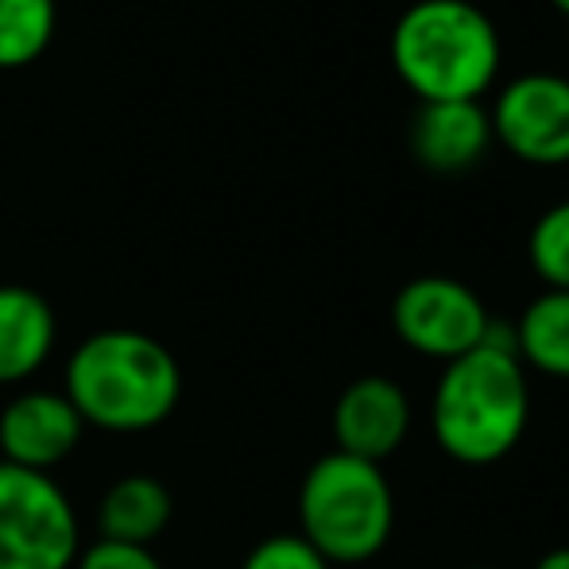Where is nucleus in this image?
<instances>
[{"instance_id": "f257e3e1", "label": "nucleus", "mask_w": 569, "mask_h": 569, "mask_svg": "<svg viewBox=\"0 0 569 569\" xmlns=\"http://www.w3.org/2000/svg\"><path fill=\"white\" fill-rule=\"evenodd\" d=\"M531 419L527 368L516 357L511 326L492 318L485 345L442 365L430 399V435L457 465H496L523 442Z\"/></svg>"}, {"instance_id": "f03ea898", "label": "nucleus", "mask_w": 569, "mask_h": 569, "mask_svg": "<svg viewBox=\"0 0 569 569\" xmlns=\"http://www.w3.org/2000/svg\"><path fill=\"white\" fill-rule=\"evenodd\" d=\"M62 396L86 430L143 435L163 427L182 399V368L159 338L140 330H98L74 345Z\"/></svg>"}, {"instance_id": "7ed1b4c3", "label": "nucleus", "mask_w": 569, "mask_h": 569, "mask_svg": "<svg viewBox=\"0 0 569 569\" xmlns=\"http://www.w3.org/2000/svg\"><path fill=\"white\" fill-rule=\"evenodd\" d=\"M391 67L419 101H480L500 74V31L472 0H415L391 28Z\"/></svg>"}, {"instance_id": "20e7f679", "label": "nucleus", "mask_w": 569, "mask_h": 569, "mask_svg": "<svg viewBox=\"0 0 569 569\" xmlns=\"http://www.w3.org/2000/svg\"><path fill=\"white\" fill-rule=\"evenodd\" d=\"M396 531V492L376 461L318 457L299 485V535L330 566L372 562Z\"/></svg>"}, {"instance_id": "39448f33", "label": "nucleus", "mask_w": 569, "mask_h": 569, "mask_svg": "<svg viewBox=\"0 0 569 569\" xmlns=\"http://www.w3.org/2000/svg\"><path fill=\"white\" fill-rule=\"evenodd\" d=\"M82 523L54 472L0 461V569H74Z\"/></svg>"}, {"instance_id": "423d86ee", "label": "nucleus", "mask_w": 569, "mask_h": 569, "mask_svg": "<svg viewBox=\"0 0 569 569\" xmlns=\"http://www.w3.org/2000/svg\"><path fill=\"white\" fill-rule=\"evenodd\" d=\"M492 315L469 283L450 276H419L391 299V330L411 352L450 360L485 345Z\"/></svg>"}, {"instance_id": "0eeeda50", "label": "nucleus", "mask_w": 569, "mask_h": 569, "mask_svg": "<svg viewBox=\"0 0 569 569\" xmlns=\"http://www.w3.org/2000/svg\"><path fill=\"white\" fill-rule=\"evenodd\" d=\"M492 140L516 159L535 167L569 163V78L566 74H519L496 93Z\"/></svg>"}, {"instance_id": "6e6552de", "label": "nucleus", "mask_w": 569, "mask_h": 569, "mask_svg": "<svg viewBox=\"0 0 569 569\" xmlns=\"http://www.w3.org/2000/svg\"><path fill=\"white\" fill-rule=\"evenodd\" d=\"M86 422L62 391L28 388L0 411V461L31 472H54L82 446Z\"/></svg>"}, {"instance_id": "1a4fd4ad", "label": "nucleus", "mask_w": 569, "mask_h": 569, "mask_svg": "<svg viewBox=\"0 0 569 569\" xmlns=\"http://www.w3.org/2000/svg\"><path fill=\"white\" fill-rule=\"evenodd\" d=\"M330 427L341 453L380 465L411 435V399L391 376H360L338 396Z\"/></svg>"}, {"instance_id": "9d476101", "label": "nucleus", "mask_w": 569, "mask_h": 569, "mask_svg": "<svg viewBox=\"0 0 569 569\" xmlns=\"http://www.w3.org/2000/svg\"><path fill=\"white\" fill-rule=\"evenodd\" d=\"M407 143L427 171L461 174L492 148V120L480 101H419Z\"/></svg>"}, {"instance_id": "9b49d317", "label": "nucleus", "mask_w": 569, "mask_h": 569, "mask_svg": "<svg viewBox=\"0 0 569 569\" xmlns=\"http://www.w3.org/2000/svg\"><path fill=\"white\" fill-rule=\"evenodd\" d=\"M59 341L51 302L20 283L0 287V388L23 383L51 360Z\"/></svg>"}, {"instance_id": "f8f14e48", "label": "nucleus", "mask_w": 569, "mask_h": 569, "mask_svg": "<svg viewBox=\"0 0 569 569\" xmlns=\"http://www.w3.org/2000/svg\"><path fill=\"white\" fill-rule=\"evenodd\" d=\"M174 500L167 485L148 472H128L113 480L98 503V539L128 542V547H151L171 527Z\"/></svg>"}, {"instance_id": "ddd939ff", "label": "nucleus", "mask_w": 569, "mask_h": 569, "mask_svg": "<svg viewBox=\"0 0 569 569\" xmlns=\"http://www.w3.org/2000/svg\"><path fill=\"white\" fill-rule=\"evenodd\" d=\"M516 357L523 368H535L555 380H569V291H542L523 307L511 326Z\"/></svg>"}, {"instance_id": "4468645a", "label": "nucleus", "mask_w": 569, "mask_h": 569, "mask_svg": "<svg viewBox=\"0 0 569 569\" xmlns=\"http://www.w3.org/2000/svg\"><path fill=\"white\" fill-rule=\"evenodd\" d=\"M54 39V0H0V70L31 67Z\"/></svg>"}, {"instance_id": "2eb2a0df", "label": "nucleus", "mask_w": 569, "mask_h": 569, "mask_svg": "<svg viewBox=\"0 0 569 569\" xmlns=\"http://www.w3.org/2000/svg\"><path fill=\"white\" fill-rule=\"evenodd\" d=\"M527 260H531V271L550 291H569V198L550 206L531 226Z\"/></svg>"}, {"instance_id": "dca6fc26", "label": "nucleus", "mask_w": 569, "mask_h": 569, "mask_svg": "<svg viewBox=\"0 0 569 569\" xmlns=\"http://www.w3.org/2000/svg\"><path fill=\"white\" fill-rule=\"evenodd\" d=\"M240 569H333V566L295 531V535H268L263 542H256L244 562H240Z\"/></svg>"}, {"instance_id": "f3484780", "label": "nucleus", "mask_w": 569, "mask_h": 569, "mask_svg": "<svg viewBox=\"0 0 569 569\" xmlns=\"http://www.w3.org/2000/svg\"><path fill=\"white\" fill-rule=\"evenodd\" d=\"M74 569H163L151 547H128V542L98 539L82 547Z\"/></svg>"}, {"instance_id": "a211bd4d", "label": "nucleus", "mask_w": 569, "mask_h": 569, "mask_svg": "<svg viewBox=\"0 0 569 569\" xmlns=\"http://www.w3.org/2000/svg\"><path fill=\"white\" fill-rule=\"evenodd\" d=\"M531 569H569V547H555V550H547V555L539 558Z\"/></svg>"}, {"instance_id": "6ab92c4d", "label": "nucleus", "mask_w": 569, "mask_h": 569, "mask_svg": "<svg viewBox=\"0 0 569 569\" xmlns=\"http://www.w3.org/2000/svg\"><path fill=\"white\" fill-rule=\"evenodd\" d=\"M550 4H555V8H558V12H562V16H569V0H550Z\"/></svg>"}, {"instance_id": "aec40b11", "label": "nucleus", "mask_w": 569, "mask_h": 569, "mask_svg": "<svg viewBox=\"0 0 569 569\" xmlns=\"http://www.w3.org/2000/svg\"><path fill=\"white\" fill-rule=\"evenodd\" d=\"M465 569H496V566H465Z\"/></svg>"}]
</instances>
